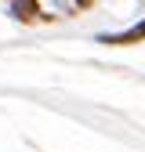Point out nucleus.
I'll list each match as a JSON object with an SVG mask.
<instances>
[{"label": "nucleus", "mask_w": 145, "mask_h": 152, "mask_svg": "<svg viewBox=\"0 0 145 152\" xmlns=\"http://www.w3.org/2000/svg\"><path fill=\"white\" fill-rule=\"evenodd\" d=\"M11 11H15V18H33L36 15V0H15Z\"/></svg>", "instance_id": "1"}, {"label": "nucleus", "mask_w": 145, "mask_h": 152, "mask_svg": "<svg viewBox=\"0 0 145 152\" xmlns=\"http://www.w3.org/2000/svg\"><path fill=\"white\" fill-rule=\"evenodd\" d=\"M138 36H145V22H141L138 29H131V33H123V36H116V44H131V40H138Z\"/></svg>", "instance_id": "2"}]
</instances>
